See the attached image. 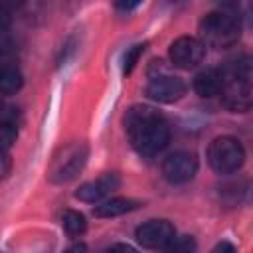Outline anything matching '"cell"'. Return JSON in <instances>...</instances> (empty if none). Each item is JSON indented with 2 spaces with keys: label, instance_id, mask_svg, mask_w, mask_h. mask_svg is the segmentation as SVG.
<instances>
[{
  "label": "cell",
  "instance_id": "18",
  "mask_svg": "<svg viewBox=\"0 0 253 253\" xmlns=\"http://www.w3.org/2000/svg\"><path fill=\"white\" fill-rule=\"evenodd\" d=\"M144 0H115V8L119 12H132L134 8H138Z\"/></svg>",
  "mask_w": 253,
  "mask_h": 253
},
{
  "label": "cell",
  "instance_id": "7",
  "mask_svg": "<svg viewBox=\"0 0 253 253\" xmlns=\"http://www.w3.org/2000/svg\"><path fill=\"white\" fill-rule=\"evenodd\" d=\"M186 93V83L180 77L166 73L150 75V81L146 85V95L156 103H174Z\"/></svg>",
  "mask_w": 253,
  "mask_h": 253
},
{
  "label": "cell",
  "instance_id": "4",
  "mask_svg": "<svg viewBox=\"0 0 253 253\" xmlns=\"http://www.w3.org/2000/svg\"><path fill=\"white\" fill-rule=\"evenodd\" d=\"M208 162L217 174L237 172L245 162V150L233 136H217L208 146Z\"/></svg>",
  "mask_w": 253,
  "mask_h": 253
},
{
  "label": "cell",
  "instance_id": "2",
  "mask_svg": "<svg viewBox=\"0 0 253 253\" xmlns=\"http://www.w3.org/2000/svg\"><path fill=\"white\" fill-rule=\"evenodd\" d=\"M221 103L235 113H245L251 107V67L249 61H235L221 69Z\"/></svg>",
  "mask_w": 253,
  "mask_h": 253
},
{
  "label": "cell",
  "instance_id": "23",
  "mask_svg": "<svg viewBox=\"0 0 253 253\" xmlns=\"http://www.w3.org/2000/svg\"><path fill=\"white\" fill-rule=\"evenodd\" d=\"M215 251H235V247H233L231 243H219V245L215 247Z\"/></svg>",
  "mask_w": 253,
  "mask_h": 253
},
{
  "label": "cell",
  "instance_id": "14",
  "mask_svg": "<svg viewBox=\"0 0 253 253\" xmlns=\"http://www.w3.org/2000/svg\"><path fill=\"white\" fill-rule=\"evenodd\" d=\"M61 225L63 229L71 235V237H77V235H83L85 229H87V221H85V215L75 211V210H65L63 215H61Z\"/></svg>",
  "mask_w": 253,
  "mask_h": 253
},
{
  "label": "cell",
  "instance_id": "12",
  "mask_svg": "<svg viewBox=\"0 0 253 253\" xmlns=\"http://www.w3.org/2000/svg\"><path fill=\"white\" fill-rule=\"evenodd\" d=\"M138 208V202L128 200V198H109L103 200L97 208H95V215L97 217H117L123 215L126 211H132Z\"/></svg>",
  "mask_w": 253,
  "mask_h": 253
},
{
  "label": "cell",
  "instance_id": "17",
  "mask_svg": "<svg viewBox=\"0 0 253 253\" xmlns=\"http://www.w3.org/2000/svg\"><path fill=\"white\" fill-rule=\"evenodd\" d=\"M166 249H168V251H174V253H190V251L196 249V243H194V239L188 237V235H184V237H176V235H174V239L168 243Z\"/></svg>",
  "mask_w": 253,
  "mask_h": 253
},
{
  "label": "cell",
  "instance_id": "21",
  "mask_svg": "<svg viewBox=\"0 0 253 253\" xmlns=\"http://www.w3.org/2000/svg\"><path fill=\"white\" fill-rule=\"evenodd\" d=\"M10 22H12V12H8V10L0 8V34H4V32L8 30Z\"/></svg>",
  "mask_w": 253,
  "mask_h": 253
},
{
  "label": "cell",
  "instance_id": "8",
  "mask_svg": "<svg viewBox=\"0 0 253 253\" xmlns=\"http://www.w3.org/2000/svg\"><path fill=\"white\" fill-rule=\"evenodd\" d=\"M174 235L176 229L166 219H150L136 229V239L146 249H166Z\"/></svg>",
  "mask_w": 253,
  "mask_h": 253
},
{
  "label": "cell",
  "instance_id": "9",
  "mask_svg": "<svg viewBox=\"0 0 253 253\" xmlns=\"http://www.w3.org/2000/svg\"><path fill=\"white\" fill-rule=\"evenodd\" d=\"M198 172V158L192 152H174L162 162V174L172 184H184Z\"/></svg>",
  "mask_w": 253,
  "mask_h": 253
},
{
  "label": "cell",
  "instance_id": "22",
  "mask_svg": "<svg viewBox=\"0 0 253 253\" xmlns=\"http://www.w3.org/2000/svg\"><path fill=\"white\" fill-rule=\"evenodd\" d=\"M24 2H26V0H0V8H4V10H8V12H14V10H18L20 6H24Z\"/></svg>",
  "mask_w": 253,
  "mask_h": 253
},
{
  "label": "cell",
  "instance_id": "25",
  "mask_svg": "<svg viewBox=\"0 0 253 253\" xmlns=\"http://www.w3.org/2000/svg\"><path fill=\"white\" fill-rule=\"evenodd\" d=\"M170 2H182V0H170Z\"/></svg>",
  "mask_w": 253,
  "mask_h": 253
},
{
  "label": "cell",
  "instance_id": "19",
  "mask_svg": "<svg viewBox=\"0 0 253 253\" xmlns=\"http://www.w3.org/2000/svg\"><path fill=\"white\" fill-rule=\"evenodd\" d=\"M12 170V160L8 152H0V180H4Z\"/></svg>",
  "mask_w": 253,
  "mask_h": 253
},
{
  "label": "cell",
  "instance_id": "10",
  "mask_svg": "<svg viewBox=\"0 0 253 253\" xmlns=\"http://www.w3.org/2000/svg\"><path fill=\"white\" fill-rule=\"evenodd\" d=\"M119 184H121L119 176L113 172H107V174L99 176L97 180H91V182H85L83 186H79V190L75 192V198L81 202H87V204H97L103 198H107L111 192H115L119 188Z\"/></svg>",
  "mask_w": 253,
  "mask_h": 253
},
{
  "label": "cell",
  "instance_id": "1",
  "mask_svg": "<svg viewBox=\"0 0 253 253\" xmlns=\"http://www.w3.org/2000/svg\"><path fill=\"white\" fill-rule=\"evenodd\" d=\"M125 128L130 144L142 156L158 154L170 138L166 119L148 105H134L125 115Z\"/></svg>",
  "mask_w": 253,
  "mask_h": 253
},
{
  "label": "cell",
  "instance_id": "11",
  "mask_svg": "<svg viewBox=\"0 0 253 253\" xmlns=\"http://www.w3.org/2000/svg\"><path fill=\"white\" fill-rule=\"evenodd\" d=\"M219 89H221V69H213V67L204 69L194 79V91L204 99L219 95Z\"/></svg>",
  "mask_w": 253,
  "mask_h": 253
},
{
  "label": "cell",
  "instance_id": "13",
  "mask_svg": "<svg viewBox=\"0 0 253 253\" xmlns=\"http://www.w3.org/2000/svg\"><path fill=\"white\" fill-rule=\"evenodd\" d=\"M24 83L22 71L16 65L0 63V95H14Z\"/></svg>",
  "mask_w": 253,
  "mask_h": 253
},
{
  "label": "cell",
  "instance_id": "24",
  "mask_svg": "<svg viewBox=\"0 0 253 253\" xmlns=\"http://www.w3.org/2000/svg\"><path fill=\"white\" fill-rule=\"evenodd\" d=\"M213 2H217V4H221V6H227V4H233L235 0H213Z\"/></svg>",
  "mask_w": 253,
  "mask_h": 253
},
{
  "label": "cell",
  "instance_id": "5",
  "mask_svg": "<svg viewBox=\"0 0 253 253\" xmlns=\"http://www.w3.org/2000/svg\"><path fill=\"white\" fill-rule=\"evenodd\" d=\"M85 162H87V146L83 142H71L53 156L49 166V180L55 184H65L83 170Z\"/></svg>",
  "mask_w": 253,
  "mask_h": 253
},
{
  "label": "cell",
  "instance_id": "20",
  "mask_svg": "<svg viewBox=\"0 0 253 253\" xmlns=\"http://www.w3.org/2000/svg\"><path fill=\"white\" fill-rule=\"evenodd\" d=\"M14 111L0 101V123H14Z\"/></svg>",
  "mask_w": 253,
  "mask_h": 253
},
{
  "label": "cell",
  "instance_id": "15",
  "mask_svg": "<svg viewBox=\"0 0 253 253\" xmlns=\"http://www.w3.org/2000/svg\"><path fill=\"white\" fill-rule=\"evenodd\" d=\"M16 142V125L0 123V152H8V148Z\"/></svg>",
  "mask_w": 253,
  "mask_h": 253
},
{
  "label": "cell",
  "instance_id": "3",
  "mask_svg": "<svg viewBox=\"0 0 253 253\" xmlns=\"http://www.w3.org/2000/svg\"><path fill=\"white\" fill-rule=\"evenodd\" d=\"M200 42L211 47H229L239 40L241 24L233 14L211 12L200 20Z\"/></svg>",
  "mask_w": 253,
  "mask_h": 253
},
{
  "label": "cell",
  "instance_id": "16",
  "mask_svg": "<svg viewBox=\"0 0 253 253\" xmlns=\"http://www.w3.org/2000/svg\"><path fill=\"white\" fill-rule=\"evenodd\" d=\"M142 51H144V43H136V45H132L130 49H126L125 59H123V73H125V75H128V73L134 69V65L138 63V57L142 55Z\"/></svg>",
  "mask_w": 253,
  "mask_h": 253
},
{
  "label": "cell",
  "instance_id": "6",
  "mask_svg": "<svg viewBox=\"0 0 253 253\" xmlns=\"http://www.w3.org/2000/svg\"><path fill=\"white\" fill-rule=\"evenodd\" d=\"M168 55H170V61L176 67L192 69L198 63H202V59L206 55V45L200 42V38L182 36V38H178L170 43Z\"/></svg>",
  "mask_w": 253,
  "mask_h": 253
}]
</instances>
